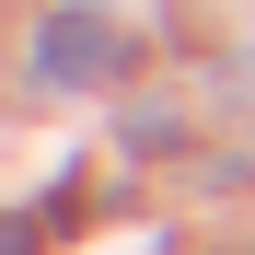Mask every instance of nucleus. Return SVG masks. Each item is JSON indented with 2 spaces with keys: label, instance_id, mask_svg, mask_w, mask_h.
<instances>
[{
  "label": "nucleus",
  "instance_id": "1",
  "mask_svg": "<svg viewBox=\"0 0 255 255\" xmlns=\"http://www.w3.org/2000/svg\"><path fill=\"white\" fill-rule=\"evenodd\" d=\"M116 70V23L93 12V0H70V12L35 23V81H58V93H81V81Z\"/></svg>",
  "mask_w": 255,
  "mask_h": 255
},
{
  "label": "nucleus",
  "instance_id": "2",
  "mask_svg": "<svg viewBox=\"0 0 255 255\" xmlns=\"http://www.w3.org/2000/svg\"><path fill=\"white\" fill-rule=\"evenodd\" d=\"M47 244V221H23V209H0V255H35Z\"/></svg>",
  "mask_w": 255,
  "mask_h": 255
}]
</instances>
